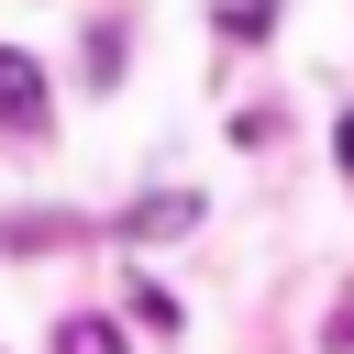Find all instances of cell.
I'll use <instances>...</instances> for the list:
<instances>
[{"label": "cell", "instance_id": "cell-4", "mask_svg": "<svg viewBox=\"0 0 354 354\" xmlns=\"http://www.w3.org/2000/svg\"><path fill=\"white\" fill-rule=\"evenodd\" d=\"M55 354H122V332H111V321H66V332H55Z\"/></svg>", "mask_w": 354, "mask_h": 354}, {"label": "cell", "instance_id": "cell-2", "mask_svg": "<svg viewBox=\"0 0 354 354\" xmlns=\"http://www.w3.org/2000/svg\"><path fill=\"white\" fill-rule=\"evenodd\" d=\"M188 221H199V199H188V188H155V199H133L122 232H133V243H166V232H188Z\"/></svg>", "mask_w": 354, "mask_h": 354}, {"label": "cell", "instance_id": "cell-1", "mask_svg": "<svg viewBox=\"0 0 354 354\" xmlns=\"http://www.w3.org/2000/svg\"><path fill=\"white\" fill-rule=\"evenodd\" d=\"M0 133H44V66L22 44H0Z\"/></svg>", "mask_w": 354, "mask_h": 354}, {"label": "cell", "instance_id": "cell-5", "mask_svg": "<svg viewBox=\"0 0 354 354\" xmlns=\"http://www.w3.org/2000/svg\"><path fill=\"white\" fill-rule=\"evenodd\" d=\"M266 22H277V0H221V33H232V44H243V33H266Z\"/></svg>", "mask_w": 354, "mask_h": 354}, {"label": "cell", "instance_id": "cell-3", "mask_svg": "<svg viewBox=\"0 0 354 354\" xmlns=\"http://www.w3.org/2000/svg\"><path fill=\"white\" fill-rule=\"evenodd\" d=\"M77 221L66 210H22V221H0V254H33V243H66Z\"/></svg>", "mask_w": 354, "mask_h": 354}, {"label": "cell", "instance_id": "cell-7", "mask_svg": "<svg viewBox=\"0 0 354 354\" xmlns=\"http://www.w3.org/2000/svg\"><path fill=\"white\" fill-rule=\"evenodd\" d=\"M332 166H343V177H354V111H343V133H332Z\"/></svg>", "mask_w": 354, "mask_h": 354}, {"label": "cell", "instance_id": "cell-6", "mask_svg": "<svg viewBox=\"0 0 354 354\" xmlns=\"http://www.w3.org/2000/svg\"><path fill=\"white\" fill-rule=\"evenodd\" d=\"M332 354H354V288H343V310H332Z\"/></svg>", "mask_w": 354, "mask_h": 354}]
</instances>
